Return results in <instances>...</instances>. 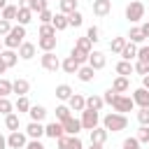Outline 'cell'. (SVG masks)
<instances>
[{
	"mask_svg": "<svg viewBox=\"0 0 149 149\" xmlns=\"http://www.w3.org/2000/svg\"><path fill=\"white\" fill-rule=\"evenodd\" d=\"M40 63H42V68H44V70H49V72H56V70L61 68V61H58V56H56L54 51L42 54V56H40Z\"/></svg>",
	"mask_w": 149,
	"mask_h": 149,
	"instance_id": "9c48e42d",
	"label": "cell"
},
{
	"mask_svg": "<svg viewBox=\"0 0 149 149\" xmlns=\"http://www.w3.org/2000/svg\"><path fill=\"white\" fill-rule=\"evenodd\" d=\"M142 16H144V5H142L140 0H133V2L126 7V19H128L130 23H137Z\"/></svg>",
	"mask_w": 149,
	"mask_h": 149,
	"instance_id": "5b68a950",
	"label": "cell"
},
{
	"mask_svg": "<svg viewBox=\"0 0 149 149\" xmlns=\"http://www.w3.org/2000/svg\"><path fill=\"white\" fill-rule=\"evenodd\" d=\"M137 61L149 63V47H140V49H137Z\"/></svg>",
	"mask_w": 149,
	"mask_h": 149,
	"instance_id": "f907efd6",
	"label": "cell"
},
{
	"mask_svg": "<svg viewBox=\"0 0 149 149\" xmlns=\"http://www.w3.org/2000/svg\"><path fill=\"white\" fill-rule=\"evenodd\" d=\"M35 44L33 42H23L21 47H19V58H23V61H30L33 56H35Z\"/></svg>",
	"mask_w": 149,
	"mask_h": 149,
	"instance_id": "ffe728a7",
	"label": "cell"
},
{
	"mask_svg": "<svg viewBox=\"0 0 149 149\" xmlns=\"http://www.w3.org/2000/svg\"><path fill=\"white\" fill-rule=\"evenodd\" d=\"M40 37H56V28L51 23H42L40 26Z\"/></svg>",
	"mask_w": 149,
	"mask_h": 149,
	"instance_id": "60d3db41",
	"label": "cell"
},
{
	"mask_svg": "<svg viewBox=\"0 0 149 149\" xmlns=\"http://www.w3.org/2000/svg\"><path fill=\"white\" fill-rule=\"evenodd\" d=\"M114 95H116V91H114V88H107V91H105V95H102V100H105V105H112V100H114Z\"/></svg>",
	"mask_w": 149,
	"mask_h": 149,
	"instance_id": "f5cc1de1",
	"label": "cell"
},
{
	"mask_svg": "<svg viewBox=\"0 0 149 149\" xmlns=\"http://www.w3.org/2000/svg\"><path fill=\"white\" fill-rule=\"evenodd\" d=\"M0 149H7V137L0 135Z\"/></svg>",
	"mask_w": 149,
	"mask_h": 149,
	"instance_id": "6f0895ef",
	"label": "cell"
},
{
	"mask_svg": "<svg viewBox=\"0 0 149 149\" xmlns=\"http://www.w3.org/2000/svg\"><path fill=\"white\" fill-rule=\"evenodd\" d=\"M7 7V0H0V9H5Z\"/></svg>",
	"mask_w": 149,
	"mask_h": 149,
	"instance_id": "91938a15",
	"label": "cell"
},
{
	"mask_svg": "<svg viewBox=\"0 0 149 149\" xmlns=\"http://www.w3.org/2000/svg\"><path fill=\"white\" fill-rule=\"evenodd\" d=\"M5 70H7V65L2 63V58H0V74H5Z\"/></svg>",
	"mask_w": 149,
	"mask_h": 149,
	"instance_id": "680465c9",
	"label": "cell"
},
{
	"mask_svg": "<svg viewBox=\"0 0 149 149\" xmlns=\"http://www.w3.org/2000/svg\"><path fill=\"white\" fill-rule=\"evenodd\" d=\"M70 116H72V109H70L68 105H58V107H56V121L63 123V121L70 119Z\"/></svg>",
	"mask_w": 149,
	"mask_h": 149,
	"instance_id": "e575fe53",
	"label": "cell"
},
{
	"mask_svg": "<svg viewBox=\"0 0 149 149\" xmlns=\"http://www.w3.org/2000/svg\"><path fill=\"white\" fill-rule=\"evenodd\" d=\"M105 63H107V58H105L102 51H91V56H88V65H91L93 70H102Z\"/></svg>",
	"mask_w": 149,
	"mask_h": 149,
	"instance_id": "e0dca14e",
	"label": "cell"
},
{
	"mask_svg": "<svg viewBox=\"0 0 149 149\" xmlns=\"http://www.w3.org/2000/svg\"><path fill=\"white\" fill-rule=\"evenodd\" d=\"M47 5H49L47 0H19V7H28L30 12H37V14L44 12V9H49Z\"/></svg>",
	"mask_w": 149,
	"mask_h": 149,
	"instance_id": "7c38bea8",
	"label": "cell"
},
{
	"mask_svg": "<svg viewBox=\"0 0 149 149\" xmlns=\"http://www.w3.org/2000/svg\"><path fill=\"white\" fill-rule=\"evenodd\" d=\"M133 58H137V44L126 42V47L121 51V61H133Z\"/></svg>",
	"mask_w": 149,
	"mask_h": 149,
	"instance_id": "cb8c5ba5",
	"label": "cell"
},
{
	"mask_svg": "<svg viewBox=\"0 0 149 149\" xmlns=\"http://www.w3.org/2000/svg\"><path fill=\"white\" fill-rule=\"evenodd\" d=\"M130 98H133V102H135L140 109H149V91H147V88H142V86L135 88Z\"/></svg>",
	"mask_w": 149,
	"mask_h": 149,
	"instance_id": "30bf717a",
	"label": "cell"
},
{
	"mask_svg": "<svg viewBox=\"0 0 149 149\" xmlns=\"http://www.w3.org/2000/svg\"><path fill=\"white\" fill-rule=\"evenodd\" d=\"M0 58H2V63H5L7 68H14V65H16V61H19V54H16L14 49H2Z\"/></svg>",
	"mask_w": 149,
	"mask_h": 149,
	"instance_id": "44dd1931",
	"label": "cell"
},
{
	"mask_svg": "<svg viewBox=\"0 0 149 149\" xmlns=\"http://www.w3.org/2000/svg\"><path fill=\"white\" fill-rule=\"evenodd\" d=\"M112 88H114L116 93H126V91L130 88V81H128V77H121V74H119V77L112 81Z\"/></svg>",
	"mask_w": 149,
	"mask_h": 149,
	"instance_id": "d4e9b609",
	"label": "cell"
},
{
	"mask_svg": "<svg viewBox=\"0 0 149 149\" xmlns=\"http://www.w3.org/2000/svg\"><path fill=\"white\" fill-rule=\"evenodd\" d=\"M0 98H2V95H0Z\"/></svg>",
	"mask_w": 149,
	"mask_h": 149,
	"instance_id": "be15d7a7",
	"label": "cell"
},
{
	"mask_svg": "<svg viewBox=\"0 0 149 149\" xmlns=\"http://www.w3.org/2000/svg\"><path fill=\"white\" fill-rule=\"evenodd\" d=\"M44 135L51 137V140H61V137L65 135L63 123H61V121H51V123H47V126H44Z\"/></svg>",
	"mask_w": 149,
	"mask_h": 149,
	"instance_id": "8fae6325",
	"label": "cell"
},
{
	"mask_svg": "<svg viewBox=\"0 0 149 149\" xmlns=\"http://www.w3.org/2000/svg\"><path fill=\"white\" fill-rule=\"evenodd\" d=\"M37 49H42L44 54L47 51H54L56 49V37H40L37 40Z\"/></svg>",
	"mask_w": 149,
	"mask_h": 149,
	"instance_id": "83f0119b",
	"label": "cell"
},
{
	"mask_svg": "<svg viewBox=\"0 0 149 149\" xmlns=\"http://www.w3.org/2000/svg\"><path fill=\"white\" fill-rule=\"evenodd\" d=\"M88 149H102V144H91Z\"/></svg>",
	"mask_w": 149,
	"mask_h": 149,
	"instance_id": "94428289",
	"label": "cell"
},
{
	"mask_svg": "<svg viewBox=\"0 0 149 149\" xmlns=\"http://www.w3.org/2000/svg\"><path fill=\"white\" fill-rule=\"evenodd\" d=\"M93 72H95V70H93L91 65H81V68L77 70V77H79V81H84V84H86V81H91V79H93Z\"/></svg>",
	"mask_w": 149,
	"mask_h": 149,
	"instance_id": "1f68e13d",
	"label": "cell"
},
{
	"mask_svg": "<svg viewBox=\"0 0 149 149\" xmlns=\"http://www.w3.org/2000/svg\"><path fill=\"white\" fill-rule=\"evenodd\" d=\"M112 107H114V112L126 114V112H133V109H135V102H133V98H128V95H123V93H116L114 100H112Z\"/></svg>",
	"mask_w": 149,
	"mask_h": 149,
	"instance_id": "277c9868",
	"label": "cell"
},
{
	"mask_svg": "<svg viewBox=\"0 0 149 149\" xmlns=\"http://www.w3.org/2000/svg\"><path fill=\"white\" fill-rule=\"evenodd\" d=\"M28 114H30V121H40V123H42L44 116H47V107H42V105H33Z\"/></svg>",
	"mask_w": 149,
	"mask_h": 149,
	"instance_id": "484cf974",
	"label": "cell"
},
{
	"mask_svg": "<svg viewBox=\"0 0 149 149\" xmlns=\"http://www.w3.org/2000/svg\"><path fill=\"white\" fill-rule=\"evenodd\" d=\"M26 149H47V147H44L40 140H30V142L26 144Z\"/></svg>",
	"mask_w": 149,
	"mask_h": 149,
	"instance_id": "db71d44e",
	"label": "cell"
},
{
	"mask_svg": "<svg viewBox=\"0 0 149 149\" xmlns=\"http://www.w3.org/2000/svg\"><path fill=\"white\" fill-rule=\"evenodd\" d=\"M107 135H109V133H107L105 128H100V126L93 128V130H91V144H105V142H107Z\"/></svg>",
	"mask_w": 149,
	"mask_h": 149,
	"instance_id": "7402d4cb",
	"label": "cell"
},
{
	"mask_svg": "<svg viewBox=\"0 0 149 149\" xmlns=\"http://www.w3.org/2000/svg\"><path fill=\"white\" fill-rule=\"evenodd\" d=\"M68 107H70L72 112H84V109H86V98H84L81 93H72V98L68 100Z\"/></svg>",
	"mask_w": 149,
	"mask_h": 149,
	"instance_id": "4fadbf2b",
	"label": "cell"
},
{
	"mask_svg": "<svg viewBox=\"0 0 149 149\" xmlns=\"http://www.w3.org/2000/svg\"><path fill=\"white\" fill-rule=\"evenodd\" d=\"M126 37H112V42H109V49L114 51V54H121L123 51V47H126Z\"/></svg>",
	"mask_w": 149,
	"mask_h": 149,
	"instance_id": "74e56055",
	"label": "cell"
},
{
	"mask_svg": "<svg viewBox=\"0 0 149 149\" xmlns=\"http://www.w3.org/2000/svg\"><path fill=\"white\" fill-rule=\"evenodd\" d=\"M14 26H12V21H5V19H0V35H9V30H12Z\"/></svg>",
	"mask_w": 149,
	"mask_h": 149,
	"instance_id": "681fc988",
	"label": "cell"
},
{
	"mask_svg": "<svg viewBox=\"0 0 149 149\" xmlns=\"http://www.w3.org/2000/svg\"><path fill=\"white\" fill-rule=\"evenodd\" d=\"M137 121H140V126H149V109H140L137 112Z\"/></svg>",
	"mask_w": 149,
	"mask_h": 149,
	"instance_id": "c3c4849f",
	"label": "cell"
},
{
	"mask_svg": "<svg viewBox=\"0 0 149 149\" xmlns=\"http://www.w3.org/2000/svg\"><path fill=\"white\" fill-rule=\"evenodd\" d=\"M126 126H128V119H126V114H119V112H109V114H105L102 116V128L109 133H119V130H126Z\"/></svg>",
	"mask_w": 149,
	"mask_h": 149,
	"instance_id": "6da1fadb",
	"label": "cell"
},
{
	"mask_svg": "<svg viewBox=\"0 0 149 149\" xmlns=\"http://www.w3.org/2000/svg\"><path fill=\"white\" fill-rule=\"evenodd\" d=\"M142 88H147V91H149V74H144V77H142Z\"/></svg>",
	"mask_w": 149,
	"mask_h": 149,
	"instance_id": "9f6ffc18",
	"label": "cell"
},
{
	"mask_svg": "<svg viewBox=\"0 0 149 149\" xmlns=\"http://www.w3.org/2000/svg\"><path fill=\"white\" fill-rule=\"evenodd\" d=\"M72 93H74V91H72V86H68V84H58V86H56V98H58V100H70Z\"/></svg>",
	"mask_w": 149,
	"mask_h": 149,
	"instance_id": "f546056e",
	"label": "cell"
},
{
	"mask_svg": "<svg viewBox=\"0 0 149 149\" xmlns=\"http://www.w3.org/2000/svg\"><path fill=\"white\" fill-rule=\"evenodd\" d=\"M140 28H142V33H144V37H149V21H144V23H142Z\"/></svg>",
	"mask_w": 149,
	"mask_h": 149,
	"instance_id": "11a10c76",
	"label": "cell"
},
{
	"mask_svg": "<svg viewBox=\"0 0 149 149\" xmlns=\"http://www.w3.org/2000/svg\"><path fill=\"white\" fill-rule=\"evenodd\" d=\"M61 68H63V70H65L68 74H77V70L81 68V63H79V61H77L74 56H68L65 61H61Z\"/></svg>",
	"mask_w": 149,
	"mask_h": 149,
	"instance_id": "ac0fdd59",
	"label": "cell"
},
{
	"mask_svg": "<svg viewBox=\"0 0 149 149\" xmlns=\"http://www.w3.org/2000/svg\"><path fill=\"white\" fill-rule=\"evenodd\" d=\"M58 149H84V142L79 140V135H63L61 140H56Z\"/></svg>",
	"mask_w": 149,
	"mask_h": 149,
	"instance_id": "ba28073f",
	"label": "cell"
},
{
	"mask_svg": "<svg viewBox=\"0 0 149 149\" xmlns=\"http://www.w3.org/2000/svg\"><path fill=\"white\" fill-rule=\"evenodd\" d=\"M137 140H140V144H149V126H140Z\"/></svg>",
	"mask_w": 149,
	"mask_h": 149,
	"instance_id": "f6af8a7d",
	"label": "cell"
},
{
	"mask_svg": "<svg viewBox=\"0 0 149 149\" xmlns=\"http://www.w3.org/2000/svg\"><path fill=\"white\" fill-rule=\"evenodd\" d=\"M16 21H19V26H28V23L33 21V12H30L28 7H19V14H16Z\"/></svg>",
	"mask_w": 149,
	"mask_h": 149,
	"instance_id": "4316f807",
	"label": "cell"
},
{
	"mask_svg": "<svg viewBox=\"0 0 149 149\" xmlns=\"http://www.w3.org/2000/svg\"><path fill=\"white\" fill-rule=\"evenodd\" d=\"M26 144H28V135L26 133H21V130L9 133V137H7V147L9 149H26Z\"/></svg>",
	"mask_w": 149,
	"mask_h": 149,
	"instance_id": "52a82bcc",
	"label": "cell"
},
{
	"mask_svg": "<svg viewBox=\"0 0 149 149\" xmlns=\"http://www.w3.org/2000/svg\"><path fill=\"white\" fill-rule=\"evenodd\" d=\"M14 107H16V112L21 114V112H30V102H28V95H19L16 98V102H14Z\"/></svg>",
	"mask_w": 149,
	"mask_h": 149,
	"instance_id": "836d02e7",
	"label": "cell"
},
{
	"mask_svg": "<svg viewBox=\"0 0 149 149\" xmlns=\"http://www.w3.org/2000/svg\"><path fill=\"white\" fill-rule=\"evenodd\" d=\"M77 2L79 0H58V5H61V14H72V12H77Z\"/></svg>",
	"mask_w": 149,
	"mask_h": 149,
	"instance_id": "d6a6232c",
	"label": "cell"
},
{
	"mask_svg": "<svg viewBox=\"0 0 149 149\" xmlns=\"http://www.w3.org/2000/svg\"><path fill=\"white\" fill-rule=\"evenodd\" d=\"M112 12V0H93V14L95 16H107Z\"/></svg>",
	"mask_w": 149,
	"mask_h": 149,
	"instance_id": "2e32d148",
	"label": "cell"
},
{
	"mask_svg": "<svg viewBox=\"0 0 149 149\" xmlns=\"http://www.w3.org/2000/svg\"><path fill=\"white\" fill-rule=\"evenodd\" d=\"M51 26H54L56 30H65L70 23H68V16H65V14H56V16H54V21H51Z\"/></svg>",
	"mask_w": 149,
	"mask_h": 149,
	"instance_id": "d590c367",
	"label": "cell"
},
{
	"mask_svg": "<svg viewBox=\"0 0 149 149\" xmlns=\"http://www.w3.org/2000/svg\"><path fill=\"white\" fill-rule=\"evenodd\" d=\"M86 37L91 40V44H95V42H100V28H98V26H91V28L86 30Z\"/></svg>",
	"mask_w": 149,
	"mask_h": 149,
	"instance_id": "b9f144b4",
	"label": "cell"
},
{
	"mask_svg": "<svg viewBox=\"0 0 149 149\" xmlns=\"http://www.w3.org/2000/svg\"><path fill=\"white\" fill-rule=\"evenodd\" d=\"M133 70H135L137 74H142V77H144V74H149V63H142V61H137V63L133 65Z\"/></svg>",
	"mask_w": 149,
	"mask_h": 149,
	"instance_id": "bcb514c9",
	"label": "cell"
},
{
	"mask_svg": "<svg viewBox=\"0 0 149 149\" xmlns=\"http://www.w3.org/2000/svg\"><path fill=\"white\" fill-rule=\"evenodd\" d=\"M98 123H100V114L98 112H93V109H84L81 112V128L84 130H93V128H98Z\"/></svg>",
	"mask_w": 149,
	"mask_h": 149,
	"instance_id": "8992f818",
	"label": "cell"
},
{
	"mask_svg": "<svg viewBox=\"0 0 149 149\" xmlns=\"http://www.w3.org/2000/svg\"><path fill=\"white\" fill-rule=\"evenodd\" d=\"M12 109H14V105L9 102V98H0V114H12Z\"/></svg>",
	"mask_w": 149,
	"mask_h": 149,
	"instance_id": "ee69618b",
	"label": "cell"
},
{
	"mask_svg": "<svg viewBox=\"0 0 149 149\" xmlns=\"http://www.w3.org/2000/svg\"><path fill=\"white\" fill-rule=\"evenodd\" d=\"M5 126H7V130L9 133H14V130H19V126H21V119H19V114H7L5 116Z\"/></svg>",
	"mask_w": 149,
	"mask_h": 149,
	"instance_id": "4dcf8cb0",
	"label": "cell"
},
{
	"mask_svg": "<svg viewBox=\"0 0 149 149\" xmlns=\"http://www.w3.org/2000/svg\"><path fill=\"white\" fill-rule=\"evenodd\" d=\"M135 70H133V63L130 61H119L116 63V74H121V77H130Z\"/></svg>",
	"mask_w": 149,
	"mask_h": 149,
	"instance_id": "f1b7e54d",
	"label": "cell"
},
{
	"mask_svg": "<svg viewBox=\"0 0 149 149\" xmlns=\"http://www.w3.org/2000/svg\"><path fill=\"white\" fill-rule=\"evenodd\" d=\"M128 42H133V44H140V42H144V33H142V28H130V33H128Z\"/></svg>",
	"mask_w": 149,
	"mask_h": 149,
	"instance_id": "8d00e7d4",
	"label": "cell"
},
{
	"mask_svg": "<svg viewBox=\"0 0 149 149\" xmlns=\"http://www.w3.org/2000/svg\"><path fill=\"white\" fill-rule=\"evenodd\" d=\"M12 91L16 93V95H28V91H30V81L28 79H14L12 81Z\"/></svg>",
	"mask_w": 149,
	"mask_h": 149,
	"instance_id": "d6986e66",
	"label": "cell"
},
{
	"mask_svg": "<svg viewBox=\"0 0 149 149\" xmlns=\"http://www.w3.org/2000/svg\"><path fill=\"white\" fill-rule=\"evenodd\" d=\"M16 14H19V7H16V5H7V7L2 9V16H0V19L12 21V19H16Z\"/></svg>",
	"mask_w": 149,
	"mask_h": 149,
	"instance_id": "f35d334b",
	"label": "cell"
},
{
	"mask_svg": "<svg viewBox=\"0 0 149 149\" xmlns=\"http://www.w3.org/2000/svg\"><path fill=\"white\" fill-rule=\"evenodd\" d=\"M102 105H105V100H102V95H88L86 98V109H93V112H100L102 109Z\"/></svg>",
	"mask_w": 149,
	"mask_h": 149,
	"instance_id": "603a6c76",
	"label": "cell"
},
{
	"mask_svg": "<svg viewBox=\"0 0 149 149\" xmlns=\"http://www.w3.org/2000/svg\"><path fill=\"white\" fill-rule=\"evenodd\" d=\"M2 49H5V44H2V40H0V54H2Z\"/></svg>",
	"mask_w": 149,
	"mask_h": 149,
	"instance_id": "6125c7cd",
	"label": "cell"
},
{
	"mask_svg": "<svg viewBox=\"0 0 149 149\" xmlns=\"http://www.w3.org/2000/svg\"><path fill=\"white\" fill-rule=\"evenodd\" d=\"M123 149H140V140L137 137H126L123 140Z\"/></svg>",
	"mask_w": 149,
	"mask_h": 149,
	"instance_id": "7dc6e473",
	"label": "cell"
},
{
	"mask_svg": "<svg viewBox=\"0 0 149 149\" xmlns=\"http://www.w3.org/2000/svg\"><path fill=\"white\" fill-rule=\"evenodd\" d=\"M9 93H14V91H12V81H9V79H0V95L7 98Z\"/></svg>",
	"mask_w": 149,
	"mask_h": 149,
	"instance_id": "7bdbcfd3",
	"label": "cell"
},
{
	"mask_svg": "<svg viewBox=\"0 0 149 149\" xmlns=\"http://www.w3.org/2000/svg\"><path fill=\"white\" fill-rule=\"evenodd\" d=\"M91 40L88 37H79L77 42H74V47H72V54L70 56H74L79 63H84V61H88V56H91Z\"/></svg>",
	"mask_w": 149,
	"mask_h": 149,
	"instance_id": "3957f363",
	"label": "cell"
},
{
	"mask_svg": "<svg viewBox=\"0 0 149 149\" xmlns=\"http://www.w3.org/2000/svg\"><path fill=\"white\" fill-rule=\"evenodd\" d=\"M26 26H14L12 30H9V35L2 40V44H5V49H19L26 40Z\"/></svg>",
	"mask_w": 149,
	"mask_h": 149,
	"instance_id": "7a4b0ae2",
	"label": "cell"
},
{
	"mask_svg": "<svg viewBox=\"0 0 149 149\" xmlns=\"http://www.w3.org/2000/svg\"><path fill=\"white\" fill-rule=\"evenodd\" d=\"M26 135H28L30 140H40V137L44 135V126H42L40 121H30V123L26 126Z\"/></svg>",
	"mask_w": 149,
	"mask_h": 149,
	"instance_id": "9a60e30c",
	"label": "cell"
},
{
	"mask_svg": "<svg viewBox=\"0 0 149 149\" xmlns=\"http://www.w3.org/2000/svg\"><path fill=\"white\" fill-rule=\"evenodd\" d=\"M68 23H70V26H74V28H79V26L84 23V16H81V12L77 9V12L68 14Z\"/></svg>",
	"mask_w": 149,
	"mask_h": 149,
	"instance_id": "ab89813d",
	"label": "cell"
},
{
	"mask_svg": "<svg viewBox=\"0 0 149 149\" xmlns=\"http://www.w3.org/2000/svg\"><path fill=\"white\" fill-rule=\"evenodd\" d=\"M37 16H40V23H51V21H54V14H51L49 9H44V12H40Z\"/></svg>",
	"mask_w": 149,
	"mask_h": 149,
	"instance_id": "816d5d0a",
	"label": "cell"
},
{
	"mask_svg": "<svg viewBox=\"0 0 149 149\" xmlns=\"http://www.w3.org/2000/svg\"><path fill=\"white\" fill-rule=\"evenodd\" d=\"M63 130H65V135H77L81 130V119H74V116L65 119L63 121Z\"/></svg>",
	"mask_w": 149,
	"mask_h": 149,
	"instance_id": "5bb4252c",
	"label": "cell"
}]
</instances>
